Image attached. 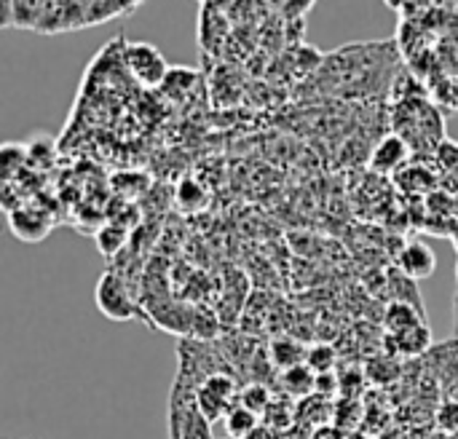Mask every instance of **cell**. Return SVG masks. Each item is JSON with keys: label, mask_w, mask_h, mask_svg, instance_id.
I'll use <instances>...</instances> for the list:
<instances>
[{"label": "cell", "mask_w": 458, "mask_h": 439, "mask_svg": "<svg viewBox=\"0 0 458 439\" xmlns=\"http://www.w3.org/2000/svg\"><path fill=\"white\" fill-rule=\"evenodd\" d=\"M306 357H309V351L298 341H293V338H276L271 343V362L279 370H284V373L293 370V367L306 365Z\"/></svg>", "instance_id": "cell-9"}, {"label": "cell", "mask_w": 458, "mask_h": 439, "mask_svg": "<svg viewBox=\"0 0 458 439\" xmlns=\"http://www.w3.org/2000/svg\"><path fill=\"white\" fill-rule=\"evenodd\" d=\"M177 204L185 212H199L207 204V193L196 180H182L180 188H177Z\"/></svg>", "instance_id": "cell-13"}, {"label": "cell", "mask_w": 458, "mask_h": 439, "mask_svg": "<svg viewBox=\"0 0 458 439\" xmlns=\"http://www.w3.org/2000/svg\"><path fill=\"white\" fill-rule=\"evenodd\" d=\"M123 62L142 86H161L169 78V67L161 51L150 43H129L123 51Z\"/></svg>", "instance_id": "cell-4"}, {"label": "cell", "mask_w": 458, "mask_h": 439, "mask_svg": "<svg viewBox=\"0 0 458 439\" xmlns=\"http://www.w3.org/2000/svg\"><path fill=\"white\" fill-rule=\"evenodd\" d=\"M239 405H244V408L252 410L255 416H263V413H268V408H271V394H268L266 386L250 384V386L239 394Z\"/></svg>", "instance_id": "cell-14"}, {"label": "cell", "mask_w": 458, "mask_h": 439, "mask_svg": "<svg viewBox=\"0 0 458 439\" xmlns=\"http://www.w3.org/2000/svg\"><path fill=\"white\" fill-rule=\"evenodd\" d=\"M258 418L260 416H255L252 410H247L244 405H233L231 408V413L225 416V432H228V437L231 439H247L260 424H258Z\"/></svg>", "instance_id": "cell-11"}, {"label": "cell", "mask_w": 458, "mask_h": 439, "mask_svg": "<svg viewBox=\"0 0 458 439\" xmlns=\"http://www.w3.org/2000/svg\"><path fill=\"white\" fill-rule=\"evenodd\" d=\"M306 367H311L317 376H327L333 367H335V351L330 346H314L309 349V357H306Z\"/></svg>", "instance_id": "cell-15"}, {"label": "cell", "mask_w": 458, "mask_h": 439, "mask_svg": "<svg viewBox=\"0 0 458 439\" xmlns=\"http://www.w3.org/2000/svg\"><path fill=\"white\" fill-rule=\"evenodd\" d=\"M282 386H284V392H290L295 397H306L317 389V373L306 365L293 367L282 376Z\"/></svg>", "instance_id": "cell-12"}, {"label": "cell", "mask_w": 458, "mask_h": 439, "mask_svg": "<svg viewBox=\"0 0 458 439\" xmlns=\"http://www.w3.org/2000/svg\"><path fill=\"white\" fill-rule=\"evenodd\" d=\"M94 300L102 317L113 319V322H131L140 317L137 303L129 295L126 282L118 274H102L94 290Z\"/></svg>", "instance_id": "cell-3"}, {"label": "cell", "mask_w": 458, "mask_h": 439, "mask_svg": "<svg viewBox=\"0 0 458 439\" xmlns=\"http://www.w3.org/2000/svg\"><path fill=\"white\" fill-rule=\"evenodd\" d=\"M397 266H400V271H403L411 282L427 279V276H432L435 268H437V255H435V249H432L429 244H424V241H411V244H405V249L400 252Z\"/></svg>", "instance_id": "cell-6"}, {"label": "cell", "mask_w": 458, "mask_h": 439, "mask_svg": "<svg viewBox=\"0 0 458 439\" xmlns=\"http://www.w3.org/2000/svg\"><path fill=\"white\" fill-rule=\"evenodd\" d=\"M97 244H99V252L102 255H115L123 244H126V231L123 228H115V225H107L97 233Z\"/></svg>", "instance_id": "cell-16"}, {"label": "cell", "mask_w": 458, "mask_h": 439, "mask_svg": "<svg viewBox=\"0 0 458 439\" xmlns=\"http://www.w3.org/2000/svg\"><path fill=\"white\" fill-rule=\"evenodd\" d=\"M236 402V384L223 373H212L196 386V408L209 424L225 421Z\"/></svg>", "instance_id": "cell-2"}, {"label": "cell", "mask_w": 458, "mask_h": 439, "mask_svg": "<svg viewBox=\"0 0 458 439\" xmlns=\"http://www.w3.org/2000/svg\"><path fill=\"white\" fill-rule=\"evenodd\" d=\"M212 424L196 408V389L193 394H182L174 384L172 402H169V435L172 439H212Z\"/></svg>", "instance_id": "cell-1"}, {"label": "cell", "mask_w": 458, "mask_h": 439, "mask_svg": "<svg viewBox=\"0 0 458 439\" xmlns=\"http://www.w3.org/2000/svg\"><path fill=\"white\" fill-rule=\"evenodd\" d=\"M247 439H276V435H274V429H268V426H258Z\"/></svg>", "instance_id": "cell-19"}, {"label": "cell", "mask_w": 458, "mask_h": 439, "mask_svg": "<svg viewBox=\"0 0 458 439\" xmlns=\"http://www.w3.org/2000/svg\"><path fill=\"white\" fill-rule=\"evenodd\" d=\"M405 158H408V145H405V139H403V137H386V139H381L378 148L373 150V161H370V164H373L376 172L386 174V172L400 169V166L405 164Z\"/></svg>", "instance_id": "cell-7"}, {"label": "cell", "mask_w": 458, "mask_h": 439, "mask_svg": "<svg viewBox=\"0 0 458 439\" xmlns=\"http://www.w3.org/2000/svg\"><path fill=\"white\" fill-rule=\"evenodd\" d=\"M384 325H386V333H389V335H400V333L413 330V327L427 325V322H424L421 306H411V303L397 300V303H392V306L386 308Z\"/></svg>", "instance_id": "cell-8"}, {"label": "cell", "mask_w": 458, "mask_h": 439, "mask_svg": "<svg viewBox=\"0 0 458 439\" xmlns=\"http://www.w3.org/2000/svg\"><path fill=\"white\" fill-rule=\"evenodd\" d=\"M440 424H443L445 429L456 432L458 429V405L456 402H451V405H445V408L440 410Z\"/></svg>", "instance_id": "cell-18"}, {"label": "cell", "mask_w": 458, "mask_h": 439, "mask_svg": "<svg viewBox=\"0 0 458 439\" xmlns=\"http://www.w3.org/2000/svg\"><path fill=\"white\" fill-rule=\"evenodd\" d=\"M389 343L400 351V354H408V357H416V354H424L432 343V333L427 325H419L413 330H405L400 335H389Z\"/></svg>", "instance_id": "cell-10"}, {"label": "cell", "mask_w": 458, "mask_h": 439, "mask_svg": "<svg viewBox=\"0 0 458 439\" xmlns=\"http://www.w3.org/2000/svg\"><path fill=\"white\" fill-rule=\"evenodd\" d=\"M8 228H11V233H13L16 239L35 244V241H43V239L51 233L54 223H51V217H48L43 209H35V207H16V209L8 215Z\"/></svg>", "instance_id": "cell-5"}, {"label": "cell", "mask_w": 458, "mask_h": 439, "mask_svg": "<svg viewBox=\"0 0 458 439\" xmlns=\"http://www.w3.org/2000/svg\"><path fill=\"white\" fill-rule=\"evenodd\" d=\"M13 150H16V145H13V142L3 145V180H5V182H11L13 169L24 164V150H21L19 156H13Z\"/></svg>", "instance_id": "cell-17"}]
</instances>
